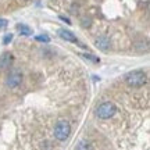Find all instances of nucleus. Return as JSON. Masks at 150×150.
<instances>
[{"mask_svg":"<svg viewBox=\"0 0 150 150\" xmlns=\"http://www.w3.org/2000/svg\"><path fill=\"white\" fill-rule=\"evenodd\" d=\"M125 83L131 88H135V89H139L142 86L146 85L147 82V75L143 71H132L129 74L125 75Z\"/></svg>","mask_w":150,"mask_h":150,"instance_id":"nucleus-1","label":"nucleus"},{"mask_svg":"<svg viewBox=\"0 0 150 150\" xmlns=\"http://www.w3.org/2000/svg\"><path fill=\"white\" fill-rule=\"evenodd\" d=\"M71 134V125L67 120H60L54 125V138L60 142H64L65 139H68V136Z\"/></svg>","mask_w":150,"mask_h":150,"instance_id":"nucleus-2","label":"nucleus"},{"mask_svg":"<svg viewBox=\"0 0 150 150\" xmlns=\"http://www.w3.org/2000/svg\"><path fill=\"white\" fill-rule=\"evenodd\" d=\"M115 112H117V107L111 102H103L96 108V115L100 120H110V118H112L115 115Z\"/></svg>","mask_w":150,"mask_h":150,"instance_id":"nucleus-3","label":"nucleus"},{"mask_svg":"<svg viewBox=\"0 0 150 150\" xmlns=\"http://www.w3.org/2000/svg\"><path fill=\"white\" fill-rule=\"evenodd\" d=\"M24 79V74H22V71L20 70H13L10 74L7 75V78H6V86L7 88H17V86L20 85Z\"/></svg>","mask_w":150,"mask_h":150,"instance_id":"nucleus-4","label":"nucleus"},{"mask_svg":"<svg viewBox=\"0 0 150 150\" xmlns=\"http://www.w3.org/2000/svg\"><path fill=\"white\" fill-rule=\"evenodd\" d=\"M11 61H13V54L10 52H6L0 56V70H6L7 67H10Z\"/></svg>","mask_w":150,"mask_h":150,"instance_id":"nucleus-5","label":"nucleus"},{"mask_svg":"<svg viewBox=\"0 0 150 150\" xmlns=\"http://www.w3.org/2000/svg\"><path fill=\"white\" fill-rule=\"evenodd\" d=\"M59 35L61 39H64L67 42H71V43H78V39L75 36L72 32L67 31V29H59Z\"/></svg>","mask_w":150,"mask_h":150,"instance_id":"nucleus-6","label":"nucleus"},{"mask_svg":"<svg viewBox=\"0 0 150 150\" xmlns=\"http://www.w3.org/2000/svg\"><path fill=\"white\" fill-rule=\"evenodd\" d=\"M96 46L100 49V50H103V52H107L108 47H110V40H108V38H106V36L97 38Z\"/></svg>","mask_w":150,"mask_h":150,"instance_id":"nucleus-7","label":"nucleus"},{"mask_svg":"<svg viewBox=\"0 0 150 150\" xmlns=\"http://www.w3.org/2000/svg\"><path fill=\"white\" fill-rule=\"evenodd\" d=\"M17 28H18V31H20V33H21L22 36H29V35H32V29L29 27H27V25H24V24H20Z\"/></svg>","mask_w":150,"mask_h":150,"instance_id":"nucleus-8","label":"nucleus"},{"mask_svg":"<svg viewBox=\"0 0 150 150\" xmlns=\"http://www.w3.org/2000/svg\"><path fill=\"white\" fill-rule=\"evenodd\" d=\"M76 150H92V145L88 140H81Z\"/></svg>","mask_w":150,"mask_h":150,"instance_id":"nucleus-9","label":"nucleus"},{"mask_svg":"<svg viewBox=\"0 0 150 150\" xmlns=\"http://www.w3.org/2000/svg\"><path fill=\"white\" fill-rule=\"evenodd\" d=\"M35 39H36L38 42H45V43L50 42V38H49L47 35H38V36L35 38Z\"/></svg>","mask_w":150,"mask_h":150,"instance_id":"nucleus-10","label":"nucleus"},{"mask_svg":"<svg viewBox=\"0 0 150 150\" xmlns=\"http://www.w3.org/2000/svg\"><path fill=\"white\" fill-rule=\"evenodd\" d=\"M82 57H85L86 60H91V61H93V63H99V59L97 57H95V56H92V54H81Z\"/></svg>","mask_w":150,"mask_h":150,"instance_id":"nucleus-11","label":"nucleus"},{"mask_svg":"<svg viewBox=\"0 0 150 150\" xmlns=\"http://www.w3.org/2000/svg\"><path fill=\"white\" fill-rule=\"evenodd\" d=\"M11 40H13V33H7L4 36V39H3V43H4V45H8Z\"/></svg>","mask_w":150,"mask_h":150,"instance_id":"nucleus-12","label":"nucleus"},{"mask_svg":"<svg viewBox=\"0 0 150 150\" xmlns=\"http://www.w3.org/2000/svg\"><path fill=\"white\" fill-rule=\"evenodd\" d=\"M7 20H4V18H0V28H6L7 27Z\"/></svg>","mask_w":150,"mask_h":150,"instance_id":"nucleus-13","label":"nucleus"}]
</instances>
